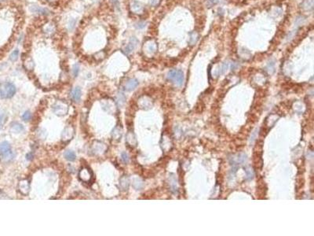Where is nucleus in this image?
I'll list each match as a JSON object with an SVG mask.
<instances>
[{
    "mask_svg": "<svg viewBox=\"0 0 314 236\" xmlns=\"http://www.w3.org/2000/svg\"><path fill=\"white\" fill-rule=\"evenodd\" d=\"M16 93V87L12 83L5 82L0 85V97L2 99H10Z\"/></svg>",
    "mask_w": 314,
    "mask_h": 236,
    "instance_id": "1",
    "label": "nucleus"
},
{
    "mask_svg": "<svg viewBox=\"0 0 314 236\" xmlns=\"http://www.w3.org/2000/svg\"><path fill=\"white\" fill-rule=\"evenodd\" d=\"M167 79L171 80L174 84H176L178 87L182 86L184 83V73L183 72L179 69H171L168 72Z\"/></svg>",
    "mask_w": 314,
    "mask_h": 236,
    "instance_id": "2",
    "label": "nucleus"
},
{
    "mask_svg": "<svg viewBox=\"0 0 314 236\" xmlns=\"http://www.w3.org/2000/svg\"><path fill=\"white\" fill-rule=\"evenodd\" d=\"M53 110L57 116H64L69 111V105L63 101L57 102L53 105Z\"/></svg>",
    "mask_w": 314,
    "mask_h": 236,
    "instance_id": "3",
    "label": "nucleus"
},
{
    "mask_svg": "<svg viewBox=\"0 0 314 236\" xmlns=\"http://www.w3.org/2000/svg\"><path fill=\"white\" fill-rule=\"evenodd\" d=\"M107 148H108L107 146L100 141H94L91 147L92 152L95 155H101L105 154L107 150Z\"/></svg>",
    "mask_w": 314,
    "mask_h": 236,
    "instance_id": "4",
    "label": "nucleus"
},
{
    "mask_svg": "<svg viewBox=\"0 0 314 236\" xmlns=\"http://www.w3.org/2000/svg\"><path fill=\"white\" fill-rule=\"evenodd\" d=\"M79 177L83 182L89 183L92 179V172L89 168L84 167L79 172Z\"/></svg>",
    "mask_w": 314,
    "mask_h": 236,
    "instance_id": "5",
    "label": "nucleus"
},
{
    "mask_svg": "<svg viewBox=\"0 0 314 236\" xmlns=\"http://www.w3.org/2000/svg\"><path fill=\"white\" fill-rule=\"evenodd\" d=\"M18 190L22 195H25V196H27L29 194L30 184L28 179H22L19 182Z\"/></svg>",
    "mask_w": 314,
    "mask_h": 236,
    "instance_id": "6",
    "label": "nucleus"
},
{
    "mask_svg": "<svg viewBox=\"0 0 314 236\" xmlns=\"http://www.w3.org/2000/svg\"><path fill=\"white\" fill-rule=\"evenodd\" d=\"M73 135H74L73 128H71V127H70V126L67 127L66 129H64V131H63V132H62V135H61L62 140L64 141V142H68V141H69V140H71V139H72Z\"/></svg>",
    "mask_w": 314,
    "mask_h": 236,
    "instance_id": "7",
    "label": "nucleus"
},
{
    "mask_svg": "<svg viewBox=\"0 0 314 236\" xmlns=\"http://www.w3.org/2000/svg\"><path fill=\"white\" fill-rule=\"evenodd\" d=\"M70 95H71V100L75 102H79V100L81 99V95H82V91L79 87H75L73 89L71 90V93H70Z\"/></svg>",
    "mask_w": 314,
    "mask_h": 236,
    "instance_id": "8",
    "label": "nucleus"
},
{
    "mask_svg": "<svg viewBox=\"0 0 314 236\" xmlns=\"http://www.w3.org/2000/svg\"><path fill=\"white\" fill-rule=\"evenodd\" d=\"M131 11L134 14H141L143 12V6L141 3L138 1H134L132 2L131 6Z\"/></svg>",
    "mask_w": 314,
    "mask_h": 236,
    "instance_id": "9",
    "label": "nucleus"
},
{
    "mask_svg": "<svg viewBox=\"0 0 314 236\" xmlns=\"http://www.w3.org/2000/svg\"><path fill=\"white\" fill-rule=\"evenodd\" d=\"M138 81L136 79H130L125 84V89L128 91H133L134 89H135L136 87H138Z\"/></svg>",
    "mask_w": 314,
    "mask_h": 236,
    "instance_id": "10",
    "label": "nucleus"
},
{
    "mask_svg": "<svg viewBox=\"0 0 314 236\" xmlns=\"http://www.w3.org/2000/svg\"><path fill=\"white\" fill-rule=\"evenodd\" d=\"M122 135H123V129L122 127L116 126L113 129V132H112V137L114 140H119L121 139Z\"/></svg>",
    "mask_w": 314,
    "mask_h": 236,
    "instance_id": "11",
    "label": "nucleus"
},
{
    "mask_svg": "<svg viewBox=\"0 0 314 236\" xmlns=\"http://www.w3.org/2000/svg\"><path fill=\"white\" fill-rule=\"evenodd\" d=\"M119 185L122 190H127L130 186V179L126 176H123L119 180Z\"/></svg>",
    "mask_w": 314,
    "mask_h": 236,
    "instance_id": "12",
    "label": "nucleus"
},
{
    "mask_svg": "<svg viewBox=\"0 0 314 236\" xmlns=\"http://www.w3.org/2000/svg\"><path fill=\"white\" fill-rule=\"evenodd\" d=\"M138 41L135 38H132L131 42H130V44L124 49L125 53H126V54H131V53L134 51V49L135 48V46H137V44H138Z\"/></svg>",
    "mask_w": 314,
    "mask_h": 236,
    "instance_id": "13",
    "label": "nucleus"
},
{
    "mask_svg": "<svg viewBox=\"0 0 314 236\" xmlns=\"http://www.w3.org/2000/svg\"><path fill=\"white\" fill-rule=\"evenodd\" d=\"M10 150H11V147H10V144L9 142L4 141V142L0 143V155L6 154Z\"/></svg>",
    "mask_w": 314,
    "mask_h": 236,
    "instance_id": "14",
    "label": "nucleus"
},
{
    "mask_svg": "<svg viewBox=\"0 0 314 236\" xmlns=\"http://www.w3.org/2000/svg\"><path fill=\"white\" fill-rule=\"evenodd\" d=\"M55 25L53 23L46 24V25L43 27V32H45L46 35H49V36L53 35V33H54V32H55Z\"/></svg>",
    "mask_w": 314,
    "mask_h": 236,
    "instance_id": "15",
    "label": "nucleus"
},
{
    "mask_svg": "<svg viewBox=\"0 0 314 236\" xmlns=\"http://www.w3.org/2000/svg\"><path fill=\"white\" fill-rule=\"evenodd\" d=\"M14 158V153L11 151V150L8 152V153H6V154L0 155V159H1V160H2V162H5V163L11 161Z\"/></svg>",
    "mask_w": 314,
    "mask_h": 236,
    "instance_id": "16",
    "label": "nucleus"
},
{
    "mask_svg": "<svg viewBox=\"0 0 314 236\" xmlns=\"http://www.w3.org/2000/svg\"><path fill=\"white\" fill-rule=\"evenodd\" d=\"M24 130V127L22 124L17 122H14L10 126V131L13 133H21Z\"/></svg>",
    "mask_w": 314,
    "mask_h": 236,
    "instance_id": "17",
    "label": "nucleus"
},
{
    "mask_svg": "<svg viewBox=\"0 0 314 236\" xmlns=\"http://www.w3.org/2000/svg\"><path fill=\"white\" fill-rule=\"evenodd\" d=\"M156 49H157V45H156V42L154 41H149L146 45V51L149 53V54H153L156 51Z\"/></svg>",
    "mask_w": 314,
    "mask_h": 236,
    "instance_id": "18",
    "label": "nucleus"
},
{
    "mask_svg": "<svg viewBox=\"0 0 314 236\" xmlns=\"http://www.w3.org/2000/svg\"><path fill=\"white\" fill-rule=\"evenodd\" d=\"M126 142L130 146L134 147L136 145V139L134 136V134L131 131H129L127 135H126Z\"/></svg>",
    "mask_w": 314,
    "mask_h": 236,
    "instance_id": "19",
    "label": "nucleus"
},
{
    "mask_svg": "<svg viewBox=\"0 0 314 236\" xmlns=\"http://www.w3.org/2000/svg\"><path fill=\"white\" fill-rule=\"evenodd\" d=\"M64 157L66 160H69V161H73V160H76V154L73 151H71V150H67V151L64 152Z\"/></svg>",
    "mask_w": 314,
    "mask_h": 236,
    "instance_id": "20",
    "label": "nucleus"
},
{
    "mask_svg": "<svg viewBox=\"0 0 314 236\" xmlns=\"http://www.w3.org/2000/svg\"><path fill=\"white\" fill-rule=\"evenodd\" d=\"M30 9L32 13H36V14H47L48 13V11L46 9L41 8L38 6H32L31 7Z\"/></svg>",
    "mask_w": 314,
    "mask_h": 236,
    "instance_id": "21",
    "label": "nucleus"
},
{
    "mask_svg": "<svg viewBox=\"0 0 314 236\" xmlns=\"http://www.w3.org/2000/svg\"><path fill=\"white\" fill-rule=\"evenodd\" d=\"M198 34L196 32H191L189 34V44L190 45H194L198 40Z\"/></svg>",
    "mask_w": 314,
    "mask_h": 236,
    "instance_id": "22",
    "label": "nucleus"
},
{
    "mask_svg": "<svg viewBox=\"0 0 314 236\" xmlns=\"http://www.w3.org/2000/svg\"><path fill=\"white\" fill-rule=\"evenodd\" d=\"M303 8L305 9H312L313 7V0H305V2H303Z\"/></svg>",
    "mask_w": 314,
    "mask_h": 236,
    "instance_id": "23",
    "label": "nucleus"
},
{
    "mask_svg": "<svg viewBox=\"0 0 314 236\" xmlns=\"http://www.w3.org/2000/svg\"><path fill=\"white\" fill-rule=\"evenodd\" d=\"M25 66L26 69H28V70H32L33 68H34V63L32 62V60L29 59V58L26 60L25 62Z\"/></svg>",
    "mask_w": 314,
    "mask_h": 236,
    "instance_id": "24",
    "label": "nucleus"
},
{
    "mask_svg": "<svg viewBox=\"0 0 314 236\" xmlns=\"http://www.w3.org/2000/svg\"><path fill=\"white\" fill-rule=\"evenodd\" d=\"M18 55H19V51L18 50H15V51H14L11 53V54H10V56H9V59H10V61H12V62H15V61L17 60Z\"/></svg>",
    "mask_w": 314,
    "mask_h": 236,
    "instance_id": "25",
    "label": "nucleus"
},
{
    "mask_svg": "<svg viewBox=\"0 0 314 236\" xmlns=\"http://www.w3.org/2000/svg\"><path fill=\"white\" fill-rule=\"evenodd\" d=\"M229 64L228 63V62H225L224 64L222 65V67H221V69H219V71H218V73L219 74H222L224 73L226 70H227L228 69H229Z\"/></svg>",
    "mask_w": 314,
    "mask_h": 236,
    "instance_id": "26",
    "label": "nucleus"
},
{
    "mask_svg": "<svg viewBox=\"0 0 314 236\" xmlns=\"http://www.w3.org/2000/svg\"><path fill=\"white\" fill-rule=\"evenodd\" d=\"M134 188H136L137 190H140L141 188L143 187V184L139 179H134Z\"/></svg>",
    "mask_w": 314,
    "mask_h": 236,
    "instance_id": "27",
    "label": "nucleus"
},
{
    "mask_svg": "<svg viewBox=\"0 0 314 236\" xmlns=\"http://www.w3.org/2000/svg\"><path fill=\"white\" fill-rule=\"evenodd\" d=\"M32 118V114H31V112L30 111H26L23 115H22V119L25 121H28L29 120H31Z\"/></svg>",
    "mask_w": 314,
    "mask_h": 236,
    "instance_id": "28",
    "label": "nucleus"
},
{
    "mask_svg": "<svg viewBox=\"0 0 314 236\" xmlns=\"http://www.w3.org/2000/svg\"><path fill=\"white\" fill-rule=\"evenodd\" d=\"M121 159L122 160H123V162L125 163V164H127V163L129 162V157L126 152H123V153H122Z\"/></svg>",
    "mask_w": 314,
    "mask_h": 236,
    "instance_id": "29",
    "label": "nucleus"
},
{
    "mask_svg": "<svg viewBox=\"0 0 314 236\" xmlns=\"http://www.w3.org/2000/svg\"><path fill=\"white\" fill-rule=\"evenodd\" d=\"M79 72V66L77 64L74 65L73 68H72V74L74 75V76H78Z\"/></svg>",
    "mask_w": 314,
    "mask_h": 236,
    "instance_id": "30",
    "label": "nucleus"
},
{
    "mask_svg": "<svg viewBox=\"0 0 314 236\" xmlns=\"http://www.w3.org/2000/svg\"><path fill=\"white\" fill-rule=\"evenodd\" d=\"M94 57H95V59L98 60V61H100V60H102L104 58V57H105V53H104L103 51H101V52L97 53L96 54L94 55Z\"/></svg>",
    "mask_w": 314,
    "mask_h": 236,
    "instance_id": "31",
    "label": "nucleus"
},
{
    "mask_svg": "<svg viewBox=\"0 0 314 236\" xmlns=\"http://www.w3.org/2000/svg\"><path fill=\"white\" fill-rule=\"evenodd\" d=\"M6 113H5L3 111H1V110H0V124H3V123L6 121Z\"/></svg>",
    "mask_w": 314,
    "mask_h": 236,
    "instance_id": "32",
    "label": "nucleus"
},
{
    "mask_svg": "<svg viewBox=\"0 0 314 236\" xmlns=\"http://www.w3.org/2000/svg\"><path fill=\"white\" fill-rule=\"evenodd\" d=\"M145 25H146V23H145V22H144V21H141V22H139V23L137 24V25H136V27L138 28H143L145 27Z\"/></svg>",
    "mask_w": 314,
    "mask_h": 236,
    "instance_id": "33",
    "label": "nucleus"
},
{
    "mask_svg": "<svg viewBox=\"0 0 314 236\" xmlns=\"http://www.w3.org/2000/svg\"><path fill=\"white\" fill-rule=\"evenodd\" d=\"M111 2L113 3V6H114L115 7H116V8H118V9H119V0H111Z\"/></svg>",
    "mask_w": 314,
    "mask_h": 236,
    "instance_id": "34",
    "label": "nucleus"
},
{
    "mask_svg": "<svg viewBox=\"0 0 314 236\" xmlns=\"http://www.w3.org/2000/svg\"><path fill=\"white\" fill-rule=\"evenodd\" d=\"M149 2H150V4L152 5V6H156V5L158 4L159 3V0H150L149 1Z\"/></svg>",
    "mask_w": 314,
    "mask_h": 236,
    "instance_id": "35",
    "label": "nucleus"
},
{
    "mask_svg": "<svg viewBox=\"0 0 314 236\" xmlns=\"http://www.w3.org/2000/svg\"><path fill=\"white\" fill-rule=\"evenodd\" d=\"M26 158H27V160H32V158H33V154L32 153H29V154H27V156H26Z\"/></svg>",
    "mask_w": 314,
    "mask_h": 236,
    "instance_id": "36",
    "label": "nucleus"
},
{
    "mask_svg": "<svg viewBox=\"0 0 314 236\" xmlns=\"http://www.w3.org/2000/svg\"><path fill=\"white\" fill-rule=\"evenodd\" d=\"M210 2H211L212 4H215V3L219 2V0H210Z\"/></svg>",
    "mask_w": 314,
    "mask_h": 236,
    "instance_id": "37",
    "label": "nucleus"
},
{
    "mask_svg": "<svg viewBox=\"0 0 314 236\" xmlns=\"http://www.w3.org/2000/svg\"><path fill=\"white\" fill-rule=\"evenodd\" d=\"M2 124H0V129H1V128H2Z\"/></svg>",
    "mask_w": 314,
    "mask_h": 236,
    "instance_id": "38",
    "label": "nucleus"
}]
</instances>
